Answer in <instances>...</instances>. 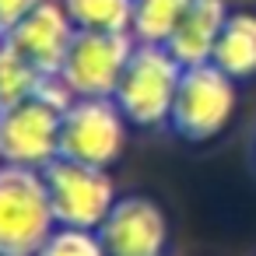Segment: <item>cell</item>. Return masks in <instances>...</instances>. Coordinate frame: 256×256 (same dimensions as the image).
Wrapping results in <instances>:
<instances>
[{
  "instance_id": "obj_1",
  "label": "cell",
  "mask_w": 256,
  "mask_h": 256,
  "mask_svg": "<svg viewBox=\"0 0 256 256\" xmlns=\"http://www.w3.org/2000/svg\"><path fill=\"white\" fill-rule=\"evenodd\" d=\"M56 214L46 176L0 162V256H36L53 235Z\"/></svg>"
},
{
  "instance_id": "obj_2",
  "label": "cell",
  "mask_w": 256,
  "mask_h": 256,
  "mask_svg": "<svg viewBox=\"0 0 256 256\" xmlns=\"http://www.w3.org/2000/svg\"><path fill=\"white\" fill-rule=\"evenodd\" d=\"M179 81H182V64L168 53V46L137 42L112 98L130 120V126L137 130L168 126Z\"/></svg>"
},
{
  "instance_id": "obj_3",
  "label": "cell",
  "mask_w": 256,
  "mask_h": 256,
  "mask_svg": "<svg viewBox=\"0 0 256 256\" xmlns=\"http://www.w3.org/2000/svg\"><path fill=\"white\" fill-rule=\"evenodd\" d=\"M235 84L238 81H232L214 64L182 67V81H179V92L172 102L168 130L186 144L214 140L235 116V106H238Z\"/></svg>"
},
{
  "instance_id": "obj_4",
  "label": "cell",
  "mask_w": 256,
  "mask_h": 256,
  "mask_svg": "<svg viewBox=\"0 0 256 256\" xmlns=\"http://www.w3.org/2000/svg\"><path fill=\"white\" fill-rule=\"evenodd\" d=\"M130 120L116 98H74L60 126V158L109 168L126 151Z\"/></svg>"
},
{
  "instance_id": "obj_5",
  "label": "cell",
  "mask_w": 256,
  "mask_h": 256,
  "mask_svg": "<svg viewBox=\"0 0 256 256\" xmlns=\"http://www.w3.org/2000/svg\"><path fill=\"white\" fill-rule=\"evenodd\" d=\"M42 176H46L56 224H67V228H95L98 232V224L109 218L112 204L120 200L109 168L56 158L42 168Z\"/></svg>"
},
{
  "instance_id": "obj_6",
  "label": "cell",
  "mask_w": 256,
  "mask_h": 256,
  "mask_svg": "<svg viewBox=\"0 0 256 256\" xmlns=\"http://www.w3.org/2000/svg\"><path fill=\"white\" fill-rule=\"evenodd\" d=\"M137 39L130 32H78L60 78L78 98H112Z\"/></svg>"
},
{
  "instance_id": "obj_7",
  "label": "cell",
  "mask_w": 256,
  "mask_h": 256,
  "mask_svg": "<svg viewBox=\"0 0 256 256\" xmlns=\"http://www.w3.org/2000/svg\"><path fill=\"white\" fill-rule=\"evenodd\" d=\"M60 126L64 112L39 95L0 109V162L42 172L60 158Z\"/></svg>"
},
{
  "instance_id": "obj_8",
  "label": "cell",
  "mask_w": 256,
  "mask_h": 256,
  "mask_svg": "<svg viewBox=\"0 0 256 256\" xmlns=\"http://www.w3.org/2000/svg\"><path fill=\"white\" fill-rule=\"evenodd\" d=\"M109 256H165L168 218L158 200L144 193H126L112 204L109 218L98 224Z\"/></svg>"
},
{
  "instance_id": "obj_9",
  "label": "cell",
  "mask_w": 256,
  "mask_h": 256,
  "mask_svg": "<svg viewBox=\"0 0 256 256\" xmlns=\"http://www.w3.org/2000/svg\"><path fill=\"white\" fill-rule=\"evenodd\" d=\"M74 36H78V28L60 0H42L36 11H28L18 25H11L4 32V39L25 60H32L42 74H60Z\"/></svg>"
},
{
  "instance_id": "obj_10",
  "label": "cell",
  "mask_w": 256,
  "mask_h": 256,
  "mask_svg": "<svg viewBox=\"0 0 256 256\" xmlns=\"http://www.w3.org/2000/svg\"><path fill=\"white\" fill-rule=\"evenodd\" d=\"M228 4L224 0H193V8L186 11V18L179 22V28L172 32V39L165 42L168 53L182 64V67H196V64H210L214 42L228 22Z\"/></svg>"
},
{
  "instance_id": "obj_11",
  "label": "cell",
  "mask_w": 256,
  "mask_h": 256,
  "mask_svg": "<svg viewBox=\"0 0 256 256\" xmlns=\"http://www.w3.org/2000/svg\"><path fill=\"white\" fill-rule=\"evenodd\" d=\"M210 64L221 67L232 81H252L256 78V14L252 11H232L218 42H214V53H210Z\"/></svg>"
},
{
  "instance_id": "obj_12",
  "label": "cell",
  "mask_w": 256,
  "mask_h": 256,
  "mask_svg": "<svg viewBox=\"0 0 256 256\" xmlns=\"http://www.w3.org/2000/svg\"><path fill=\"white\" fill-rule=\"evenodd\" d=\"M190 8H193V0H134V28H130V36L137 42L165 46Z\"/></svg>"
},
{
  "instance_id": "obj_13",
  "label": "cell",
  "mask_w": 256,
  "mask_h": 256,
  "mask_svg": "<svg viewBox=\"0 0 256 256\" xmlns=\"http://www.w3.org/2000/svg\"><path fill=\"white\" fill-rule=\"evenodd\" d=\"M78 32H130L134 0H60Z\"/></svg>"
},
{
  "instance_id": "obj_14",
  "label": "cell",
  "mask_w": 256,
  "mask_h": 256,
  "mask_svg": "<svg viewBox=\"0 0 256 256\" xmlns=\"http://www.w3.org/2000/svg\"><path fill=\"white\" fill-rule=\"evenodd\" d=\"M42 70L25 60L4 36H0V109H8V106H18L25 98H32L42 84Z\"/></svg>"
},
{
  "instance_id": "obj_15",
  "label": "cell",
  "mask_w": 256,
  "mask_h": 256,
  "mask_svg": "<svg viewBox=\"0 0 256 256\" xmlns=\"http://www.w3.org/2000/svg\"><path fill=\"white\" fill-rule=\"evenodd\" d=\"M36 256H109L102 235L95 228H67L56 224L53 235L42 242V249Z\"/></svg>"
},
{
  "instance_id": "obj_16",
  "label": "cell",
  "mask_w": 256,
  "mask_h": 256,
  "mask_svg": "<svg viewBox=\"0 0 256 256\" xmlns=\"http://www.w3.org/2000/svg\"><path fill=\"white\" fill-rule=\"evenodd\" d=\"M39 4H42V0H0V32H8L11 25H18Z\"/></svg>"
},
{
  "instance_id": "obj_17",
  "label": "cell",
  "mask_w": 256,
  "mask_h": 256,
  "mask_svg": "<svg viewBox=\"0 0 256 256\" xmlns=\"http://www.w3.org/2000/svg\"><path fill=\"white\" fill-rule=\"evenodd\" d=\"M0 36H4V32H0Z\"/></svg>"
}]
</instances>
